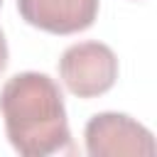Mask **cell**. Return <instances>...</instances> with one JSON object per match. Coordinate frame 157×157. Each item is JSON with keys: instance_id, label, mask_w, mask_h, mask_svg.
I'll return each mask as SVG.
<instances>
[{"instance_id": "3957f363", "label": "cell", "mask_w": 157, "mask_h": 157, "mask_svg": "<svg viewBox=\"0 0 157 157\" xmlns=\"http://www.w3.org/2000/svg\"><path fill=\"white\" fill-rule=\"evenodd\" d=\"M86 152L91 157H152L157 152L150 128L128 113H96L83 128Z\"/></svg>"}, {"instance_id": "5b68a950", "label": "cell", "mask_w": 157, "mask_h": 157, "mask_svg": "<svg viewBox=\"0 0 157 157\" xmlns=\"http://www.w3.org/2000/svg\"><path fill=\"white\" fill-rule=\"evenodd\" d=\"M7 59H10V49H7V39H5V34H2V29H0V74L5 71Z\"/></svg>"}, {"instance_id": "277c9868", "label": "cell", "mask_w": 157, "mask_h": 157, "mask_svg": "<svg viewBox=\"0 0 157 157\" xmlns=\"http://www.w3.org/2000/svg\"><path fill=\"white\" fill-rule=\"evenodd\" d=\"M98 0H17L20 17L49 34H78L98 17Z\"/></svg>"}, {"instance_id": "7a4b0ae2", "label": "cell", "mask_w": 157, "mask_h": 157, "mask_svg": "<svg viewBox=\"0 0 157 157\" xmlns=\"http://www.w3.org/2000/svg\"><path fill=\"white\" fill-rule=\"evenodd\" d=\"M115 52L96 39L76 42L64 49L59 59V78L64 88L76 98H98L108 93L118 81Z\"/></svg>"}, {"instance_id": "6da1fadb", "label": "cell", "mask_w": 157, "mask_h": 157, "mask_svg": "<svg viewBox=\"0 0 157 157\" xmlns=\"http://www.w3.org/2000/svg\"><path fill=\"white\" fill-rule=\"evenodd\" d=\"M0 115L12 150L22 157H49L71 150V130L59 83L39 71L10 76L0 88Z\"/></svg>"}, {"instance_id": "8992f818", "label": "cell", "mask_w": 157, "mask_h": 157, "mask_svg": "<svg viewBox=\"0 0 157 157\" xmlns=\"http://www.w3.org/2000/svg\"><path fill=\"white\" fill-rule=\"evenodd\" d=\"M0 5H2V0H0Z\"/></svg>"}]
</instances>
